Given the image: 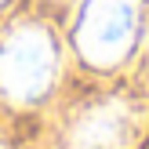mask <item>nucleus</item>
Returning <instances> with one entry per match:
<instances>
[{"label":"nucleus","instance_id":"1","mask_svg":"<svg viewBox=\"0 0 149 149\" xmlns=\"http://www.w3.org/2000/svg\"><path fill=\"white\" fill-rule=\"evenodd\" d=\"M58 80V44L47 26L22 22L0 40V95L11 106H36Z\"/></svg>","mask_w":149,"mask_h":149},{"label":"nucleus","instance_id":"2","mask_svg":"<svg viewBox=\"0 0 149 149\" xmlns=\"http://www.w3.org/2000/svg\"><path fill=\"white\" fill-rule=\"evenodd\" d=\"M146 26V0H84L73 47L91 69H113L135 51Z\"/></svg>","mask_w":149,"mask_h":149},{"label":"nucleus","instance_id":"3","mask_svg":"<svg viewBox=\"0 0 149 149\" xmlns=\"http://www.w3.org/2000/svg\"><path fill=\"white\" fill-rule=\"evenodd\" d=\"M135 138H138V109L127 98H102L73 116L62 149H131Z\"/></svg>","mask_w":149,"mask_h":149},{"label":"nucleus","instance_id":"4","mask_svg":"<svg viewBox=\"0 0 149 149\" xmlns=\"http://www.w3.org/2000/svg\"><path fill=\"white\" fill-rule=\"evenodd\" d=\"M0 149H4V142H0Z\"/></svg>","mask_w":149,"mask_h":149},{"label":"nucleus","instance_id":"5","mask_svg":"<svg viewBox=\"0 0 149 149\" xmlns=\"http://www.w3.org/2000/svg\"><path fill=\"white\" fill-rule=\"evenodd\" d=\"M0 4H4V0H0Z\"/></svg>","mask_w":149,"mask_h":149}]
</instances>
